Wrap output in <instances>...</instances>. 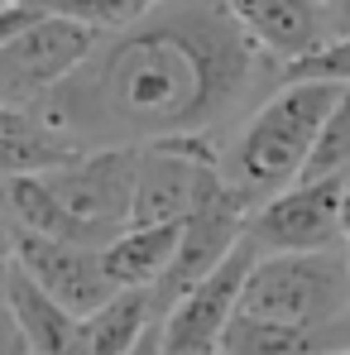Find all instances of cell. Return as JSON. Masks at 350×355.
<instances>
[{"label": "cell", "instance_id": "6da1fadb", "mask_svg": "<svg viewBox=\"0 0 350 355\" xmlns=\"http://www.w3.org/2000/svg\"><path fill=\"white\" fill-rule=\"evenodd\" d=\"M283 67L235 24L231 5H144L134 24L101 34L87 62L34 111L72 154L149 149L164 139H231Z\"/></svg>", "mask_w": 350, "mask_h": 355}, {"label": "cell", "instance_id": "7a4b0ae2", "mask_svg": "<svg viewBox=\"0 0 350 355\" xmlns=\"http://www.w3.org/2000/svg\"><path fill=\"white\" fill-rule=\"evenodd\" d=\"M139 149H96L72 164L0 182V226L82 250H106L130 231Z\"/></svg>", "mask_w": 350, "mask_h": 355}, {"label": "cell", "instance_id": "3957f363", "mask_svg": "<svg viewBox=\"0 0 350 355\" xmlns=\"http://www.w3.org/2000/svg\"><path fill=\"white\" fill-rule=\"evenodd\" d=\"M350 87H326V82H288L279 87L254 116L235 125V135L221 144L216 173L245 211H259L279 192L297 187L302 164L312 154L317 130L336 111V101Z\"/></svg>", "mask_w": 350, "mask_h": 355}, {"label": "cell", "instance_id": "277c9868", "mask_svg": "<svg viewBox=\"0 0 350 355\" xmlns=\"http://www.w3.org/2000/svg\"><path fill=\"white\" fill-rule=\"evenodd\" d=\"M346 254H269V259H254L235 317L292 327V331H322V327L346 322L350 317Z\"/></svg>", "mask_w": 350, "mask_h": 355}, {"label": "cell", "instance_id": "5b68a950", "mask_svg": "<svg viewBox=\"0 0 350 355\" xmlns=\"http://www.w3.org/2000/svg\"><path fill=\"white\" fill-rule=\"evenodd\" d=\"M245 245L269 254H346L350 250V178L297 182L250 211Z\"/></svg>", "mask_w": 350, "mask_h": 355}, {"label": "cell", "instance_id": "8992f818", "mask_svg": "<svg viewBox=\"0 0 350 355\" xmlns=\"http://www.w3.org/2000/svg\"><path fill=\"white\" fill-rule=\"evenodd\" d=\"M96 39L101 34H91V29H82V24L58 19V15L44 10L24 34H15L0 49V106L19 111V116H34L87 62V53L96 49Z\"/></svg>", "mask_w": 350, "mask_h": 355}, {"label": "cell", "instance_id": "52a82bcc", "mask_svg": "<svg viewBox=\"0 0 350 355\" xmlns=\"http://www.w3.org/2000/svg\"><path fill=\"white\" fill-rule=\"evenodd\" d=\"M216 159V139H164L139 149L130 226H182L221 187Z\"/></svg>", "mask_w": 350, "mask_h": 355}, {"label": "cell", "instance_id": "ba28073f", "mask_svg": "<svg viewBox=\"0 0 350 355\" xmlns=\"http://www.w3.org/2000/svg\"><path fill=\"white\" fill-rule=\"evenodd\" d=\"M254 250L240 240L226 264H216L192 293H182L159 317V346L164 355H216L221 351V336L231 327V317L240 312V293H245V279L254 269Z\"/></svg>", "mask_w": 350, "mask_h": 355}, {"label": "cell", "instance_id": "9c48e42d", "mask_svg": "<svg viewBox=\"0 0 350 355\" xmlns=\"http://www.w3.org/2000/svg\"><path fill=\"white\" fill-rule=\"evenodd\" d=\"M245 221H250V211L235 202L226 187H216L187 221H182V231H177V250H173V264H168V274H164V284L149 293L154 302V317H164L168 307H173L182 293H192L216 264H226V254H231L235 245L245 240Z\"/></svg>", "mask_w": 350, "mask_h": 355}, {"label": "cell", "instance_id": "30bf717a", "mask_svg": "<svg viewBox=\"0 0 350 355\" xmlns=\"http://www.w3.org/2000/svg\"><path fill=\"white\" fill-rule=\"evenodd\" d=\"M10 264L24 269L77 322L116 297V284L101 269V250H82V245H62L44 236H10Z\"/></svg>", "mask_w": 350, "mask_h": 355}, {"label": "cell", "instance_id": "8fae6325", "mask_svg": "<svg viewBox=\"0 0 350 355\" xmlns=\"http://www.w3.org/2000/svg\"><path fill=\"white\" fill-rule=\"evenodd\" d=\"M245 39L279 67H292L326 44L322 0H231Z\"/></svg>", "mask_w": 350, "mask_h": 355}, {"label": "cell", "instance_id": "7c38bea8", "mask_svg": "<svg viewBox=\"0 0 350 355\" xmlns=\"http://www.w3.org/2000/svg\"><path fill=\"white\" fill-rule=\"evenodd\" d=\"M177 231L182 226H130L101 250V269L116 284V293H154L173 264Z\"/></svg>", "mask_w": 350, "mask_h": 355}, {"label": "cell", "instance_id": "4fadbf2b", "mask_svg": "<svg viewBox=\"0 0 350 355\" xmlns=\"http://www.w3.org/2000/svg\"><path fill=\"white\" fill-rule=\"evenodd\" d=\"M5 302H10L15 331H19V341H24L29 355H67L72 336H77V317L67 307H58L15 264H5Z\"/></svg>", "mask_w": 350, "mask_h": 355}, {"label": "cell", "instance_id": "5bb4252c", "mask_svg": "<svg viewBox=\"0 0 350 355\" xmlns=\"http://www.w3.org/2000/svg\"><path fill=\"white\" fill-rule=\"evenodd\" d=\"M154 302L149 293H116L106 307H96L91 317L77 322V336L67 355H130L154 327Z\"/></svg>", "mask_w": 350, "mask_h": 355}, {"label": "cell", "instance_id": "9a60e30c", "mask_svg": "<svg viewBox=\"0 0 350 355\" xmlns=\"http://www.w3.org/2000/svg\"><path fill=\"white\" fill-rule=\"evenodd\" d=\"M77 154L58 144L34 116H19V111H5L0 106V182L5 178H29V173H49L72 164Z\"/></svg>", "mask_w": 350, "mask_h": 355}, {"label": "cell", "instance_id": "2e32d148", "mask_svg": "<svg viewBox=\"0 0 350 355\" xmlns=\"http://www.w3.org/2000/svg\"><path fill=\"white\" fill-rule=\"evenodd\" d=\"M331 178H350V92L336 101V111L312 139V154L302 164L297 182H331Z\"/></svg>", "mask_w": 350, "mask_h": 355}, {"label": "cell", "instance_id": "e0dca14e", "mask_svg": "<svg viewBox=\"0 0 350 355\" xmlns=\"http://www.w3.org/2000/svg\"><path fill=\"white\" fill-rule=\"evenodd\" d=\"M39 5L58 19L91 29V34H116L144 15V0H39Z\"/></svg>", "mask_w": 350, "mask_h": 355}, {"label": "cell", "instance_id": "ac0fdd59", "mask_svg": "<svg viewBox=\"0 0 350 355\" xmlns=\"http://www.w3.org/2000/svg\"><path fill=\"white\" fill-rule=\"evenodd\" d=\"M283 87L288 82H326V87H350V39H336V44H322L317 53H307L302 62L283 67L279 77Z\"/></svg>", "mask_w": 350, "mask_h": 355}, {"label": "cell", "instance_id": "d6986e66", "mask_svg": "<svg viewBox=\"0 0 350 355\" xmlns=\"http://www.w3.org/2000/svg\"><path fill=\"white\" fill-rule=\"evenodd\" d=\"M39 15H44L39 0H5V5H0V49H5L15 34H24Z\"/></svg>", "mask_w": 350, "mask_h": 355}, {"label": "cell", "instance_id": "ffe728a7", "mask_svg": "<svg viewBox=\"0 0 350 355\" xmlns=\"http://www.w3.org/2000/svg\"><path fill=\"white\" fill-rule=\"evenodd\" d=\"M5 264H10V259H0V355H29L24 341H19V331H15L10 302H5Z\"/></svg>", "mask_w": 350, "mask_h": 355}, {"label": "cell", "instance_id": "44dd1931", "mask_svg": "<svg viewBox=\"0 0 350 355\" xmlns=\"http://www.w3.org/2000/svg\"><path fill=\"white\" fill-rule=\"evenodd\" d=\"M322 19H326V44L350 39V0H322Z\"/></svg>", "mask_w": 350, "mask_h": 355}, {"label": "cell", "instance_id": "7402d4cb", "mask_svg": "<svg viewBox=\"0 0 350 355\" xmlns=\"http://www.w3.org/2000/svg\"><path fill=\"white\" fill-rule=\"evenodd\" d=\"M130 355H164V346H159V322L149 327V336H144V341H139V346H134Z\"/></svg>", "mask_w": 350, "mask_h": 355}, {"label": "cell", "instance_id": "603a6c76", "mask_svg": "<svg viewBox=\"0 0 350 355\" xmlns=\"http://www.w3.org/2000/svg\"><path fill=\"white\" fill-rule=\"evenodd\" d=\"M0 259H10V231L0 226Z\"/></svg>", "mask_w": 350, "mask_h": 355}, {"label": "cell", "instance_id": "cb8c5ba5", "mask_svg": "<svg viewBox=\"0 0 350 355\" xmlns=\"http://www.w3.org/2000/svg\"><path fill=\"white\" fill-rule=\"evenodd\" d=\"M336 355H350V351H336Z\"/></svg>", "mask_w": 350, "mask_h": 355}, {"label": "cell", "instance_id": "d4e9b609", "mask_svg": "<svg viewBox=\"0 0 350 355\" xmlns=\"http://www.w3.org/2000/svg\"><path fill=\"white\" fill-rule=\"evenodd\" d=\"M346 259H350V254H346Z\"/></svg>", "mask_w": 350, "mask_h": 355}]
</instances>
